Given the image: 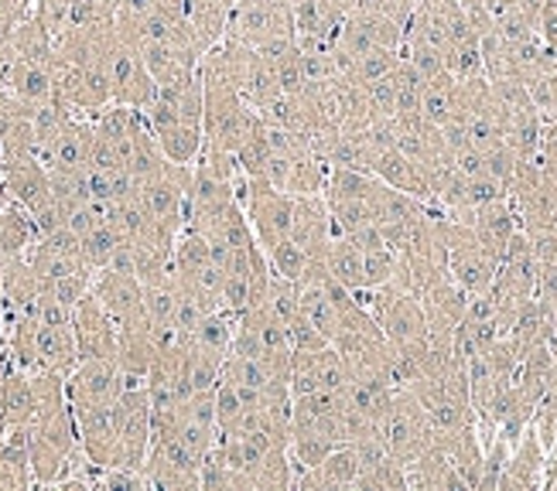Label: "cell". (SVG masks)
Segmentation results:
<instances>
[{
    "instance_id": "obj_1",
    "label": "cell",
    "mask_w": 557,
    "mask_h": 491,
    "mask_svg": "<svg viewBox=\"0 0 557 491\" xmlns=\"http://www.w3.org/2000/svg\"><path fill=\"white\" fill-rule=\"evenodd\" d=\"M359 301L370 307L376 317L380 331L397 352H410L428 345V314L424 304L414 290L397 287V284H383L376 290H362Z\"/></svg>"
},
{
    "instance_id": "obj_2",
    "label": "cell",
    "mask_w": 557,
    "mask_h": 491,
    "mask_svg": "<svg viewBox=\"0 0 557 491\" xmlns=\"http://www.w3.org/2000/svg\"><path fill=\"white\" fill-rule=\"evenodd\" d=\"M206 86V83H202ZM263 127V116L230 86H206L202 103V137L206 147L236 154L247 137Z\"/></svg>"
},
{
    "instance_id": "obj_3",
    "label": "cell",
    "mask_w": 557,
    "mask_h": 491,
    "mask_svg": "<svg viewBox=\"0 0 557 491\" xmlns=\"http://www.w3.org/2000/svg\"><path fill=\"white\" fill-rule=\"evenodd\" d=\"M380 440L404 468L410 461H418L431 444H438V433H434L431 416L414 396V389H407V386L397 389L391 410H386V416L380 420Z\"/></svg>"
},
{
    "instance_id": "obj_4",
    "label": "cell",
    "mask_w": 557,
    "mask_h": 491,
    "mask_svg": "<svg viewBox=\"0 0 557 491\" xmlns=\"http://www.w3.org/2000/svg\"><path fill=\"white\" fill-rule=\"evenodd\" d=\"M236 202L244 209L247 223L260 242V250L268 253L271 246H277L281 239L290 236V212H295V194H287L281 188H274L263 178H247L239 171L236 178Z\"/></svg>"
},
{
    "instance_id": "obj_5",
    "label": "cell",
    "mask_w": 557,
    "mask_h": 491,
    "mask_svg": "<svg viewBox=\"0 0 557 491\" xmlns=\"http://www.w3.org/2000/svg\"><path fill=\"white\" fill-rule=\"evenodd\" d=\"M445 246H448V277L462 287L469 298L493 287L499 260L475 239V232L462 218L445 215Z\"/></svg>"
},
{
    "instance_id": "obj_6",
    "label": "cell",
    "mask_w": 557,
    "mask_h": 491,
    "mask_svg": "<svg viewBox=\"0 0 557 491\" xmlns=\"http://www.w3.org/2000/svg\"><path fill=\"white\" fill-rule=\"evenodd\" d=\"M226 38L247 48H260L277 38H295L290 0H236L226 21Z\"/></svg>"
},
{
    "instance_id": "obj_7",
    "label": "cell",
    "mask_w": 557,
    "mask_h": 491,
    "mask_svg": "<svg viewBox=\"0 0 557 491\" xmlns=\"http://www.w3.org/2000/svg\"><path fill=\"white\" fill-rule=\"evenodd\" d=\"M475 28L469 11L458 0H418L404 28V45H428L445 55L448 48Z\"/></svg>"
},
{
    "instance_id": "obj_8",
    "label": "cell",
    "mask_w": 557,
    "mask_h": 491,
    "mask_svg": "<svg viewBox=\"0 0 557 491\" xmlns=\"http://www.w3.org/2000/svg\"><path fill=\"white\" fill-rule=\"evenodd\" d=\"M376 48H404V28L383 14L352 8L332 38V52H335L338 65L346 72V65H352L367 52H376Z\"/></svg>"
},
{
    "instance_id": "obj_9",
    "label": "cell",
    "mask_w": 557,
    "mask_h": 491,
    "mask_svg": "<svg viewBox=\"0 0 557 491\" xmlns=\"http://www.w3.org/2000/svg\"><path fill=\"white\" fill-rule=\"evenodd\" d=\"M202 464L206 461L191 454L175 433H154L148 461H144V475H148L151 488L161 491H199Z\"/></svg>"
},
{
    "instance_id": "obj_10",
    "label": "cell",
    "mask_w": 557,
    "mask_h": 491,
    "mask_svg": "<svg viewBox=\"0 0 557 491\" xmlns=\"http://www.w3.org/2000/svg\"><path fill=\"white\" fill-rule=\"evenodd\" d=\"M127 389V376L116 358H79L65 376V400L72 410L113 406Z\"/></svg>"
},
{
    "instance_id": "obj_11",
    "label": "cell",
    "mask_w": 557,
    "mask_h": 491,
    "mask_svg": "<svg viewBox=\"0 0 557 491\" xmlns=\"http://www.w3.org/2000/svg\"><path fill=\"white\" fill-rule=\"evenodd\" d=\"M107 72H110V96L113 103L120 106H134V110H148L158 96V83L148 72L140 59V48L124 41L116 35V41L110 45V55H107Z\"/></svg>"
},
{
    "instance_id": "obj_12",
    "label": "cell",
    "mask_w": 557,
    "mask_h": 491,
    "mask_svg": "<svg viewBox=\"0 0 557 491\" xmlns=\"http://www.w3.org/2000/svg\"><path fill=\"white\" fill-rule=\"evenodd\" d=\"M92 293L100 298L107 314L116 322L120 331L148 325V314H144V284L127 274V269H96L92 274Z\"/></svg>"
},
{
    "instance_id": "obj_13",
    "label": "cell",
    "mask_w": 557,
    "mask_h": 491,
    "mask_svg": "<svg viewBox=\"0 0 557 491\" xmlns=\"http://www.w3.org/2000/svg\"><path fill=\"white\" fill-rule=\"evenodd\" d=\"M72 335H76L79 358H116L120 328L92 293V287L72 304Z\"/></svg>"
},
{
    "instance_id": "obj_14",
    "label": "cell",
    "mask_w": 557,
    "mask_h": 491,
    "mask_svg": "<svg viewBox=\"0 0 557 491\" xmlns=\"http://www.w3.org/2000/svg\"><path fill=\"white\" fill-rule=\"evenodd\" d=\"M349 382V368L332 345L314 352H290V396L305 392H338Z\"/></svg>"
},
{
    "instance_id": "obj_15",
    "label": "cell",
    "mask_w": 557,
    "mask_h": 491,
    "mask_svg": "<svg viewBox=\"0 0 557 491\" xmlns=\"http://www.w3.org/2000/svg\"><path fill=\"white\" fill-rule=\"evenodd\" d=\"M362 475V464L352 444L332 448L314 468H301L295 475V488L301 491H356V481Z\"/></svg>"
},
{
    "instance_id": "obj_16",
    "label": "cell",
    "mask_w": 557,
    "mask_h": 491,
    "mask_svg": "<svg viewBox=\"0 0 557 491\" xmlns=\"http://www.w3.org/2000/svg\"><path fill=\"white\" fill-rule=\"evenodd\" d=\"M352 4L346 0H290L298 45H332L338 24L346 21Z\"/></svg>"
},
{
    "instance_id": "obj_17",
    "label": "cell",
    "mask_w": 557,
    "mask_h": 491,
    "mask_svg": "<svg viewBox=\"0 0 557 491\" xmlns=\"http://www.w3.org/2000/svg\"><path fill=\"white\" fill-rule=\"evenodd\" d=\"M544 461H547V451L541 444L537 430L527 427L520 433V440L513 444L510 457H506V468L499 475L496 491H534V488H544Z\"/></svg>"
},
{
    "instance_id": "obj_18",
    "label": "cell",
    "mask_w": 557,
    "mask_h": 491,
    "mask_svg": "<svg viewBox=\"0 0 557 491\" xmlns=\"http://www.w3.org/2000/svg\"><path fill=\"white\" fill-rule=\"evenodd\" d=\"M332 215L325 205V194H295V212H290V239L314 260H322L325 246L332 239Z\"/></svg>"
},
{
    "instance_id": "obj_19",
    "label": "cell",
    "mask_w": 557,
    "mask_h": 491,
    "mask_svg": "<svg viewBox=\"0 0 557 491\" xmlns=\"http://www.w3.org/2000/svg\"><path fill=\"white\" fill-rule=\"evenodd\" d=\"M451 218H462V223L475 232V239L486 246V250L499 260L506 242H510L520 229V218H517V209L510 199H496L490 205H479L472 212H462V215H451Z\"/></svg>"
},
{
    "instance_id": "obj_20",
    "label": "cell",
    "mask_w": 557,
    "mask_h": 491,
    "mask_svg": "<svg viewBox=\"0 0 557 491\" xmlns=\"http://www.w3.org/2000/svg\"><path fill=\"white\" fill-rule=\"evenodd\" d=\"M92 140H96V130H92V119L86 116H72L69 127L45 147L38 154V161L48 167V171H89V161H92Z\"/></svg>"
},
{
    "instance_id": "obj_21",
    "label": "cell",
    "mask_w": 557,
    "mask_h": 491,
    "mask_svg": "<svg viewBox=\"0 0 557 491\" xmlns=\"http://www.w3.org/2000/svg\"><path fill=\"white\" fill-rule=\"evenodd\" d=\"M0 89H8L24 106L52 103L55 100V68L11 55L4 72H0Z\"/></svg>"
},
{
    "instance_id": "obj_22",
    "label": "cell",
    "mask_w": 557,
    "mask_h": 491,
    "mask_svg": "<svg viewBox=\"0 0 557 491\" xmlns=\"http://www.w3.org/2000/svg\"><path fill=\"white\" fill-rule=\"evenodd\" d=\"M0 175H4V199L17 202L21 209L35 212L52 199V178H48V167L38 158L0 164Z\"/></svg>"
},
{
    "instance_id": "obj_23",
    "label": "cell",
    "mask_w": 557,
    "mask_h": 491,
    "mask_svg": "<svg viewBox=\"0 0 557 491\" xmlns=\"http://www.w3.org/2000/svg\"><path fill=\"white\" fill-rule=\"evenodd\" d=\"M370 175H376L383 185H391L397 191L414 194V199H421V202H431V181H428V175L400 151L397 143L380 147L376 158H373Z\"/></svg>"
},
{
    "instance_id": "obj_24",
    "label": "cell",
    "mask_w": 557,
    "mask_h": 491,
    "mask_svg": "<svg viewBox=\"0 0 557 491\" xmlns=\"http://www.w3.org/2000/svg\"><path fill=\"white\" fill-rule=\"evenodd\" d=\"M35 420V389L32 373H24L17 365L0 368V430L28 427Z\"/></svg>"
},
{
    "instance_id": "obj_25",
    "label": "cell",
    "mask_w": 557,
    "mask_h": 491,
    "mask_svg": "<svg viewBox=\"0 0 557 491\" xmlns=\"http://www.w3.org/2000/svg\"><path fill=\"white\" fill-rule=\"evenodd\" d=\"M407 488H418V491H469L442 444H431L418 461L407 464Z\"/></svg>"
},
{
    "instance_id": "obj_26",
    "label": "cell",
    "mask_w": 557,
    "mask_h": 491,
    "mask_svg": "<svg viewBox=\"0 0 557 491\" xmlns=\"http://www.w3.org/2000/svg\"><path fill=\"white\" fill-rule=\"evenodd\" d=\"M322 263H325V274L335 284H343L352 293L367 290V253H362L349 236H332L322 253Z\"/></svg>"
},
{
    "instance_id": "obj_27",
    "label": "cell",
    "mask_w": 557,
    "mask_h": 491,
    "mask_svg": "<svg viewBox=\"0 0 557 491\" xmlns=\"http://www.w3.org/2000/svg\"><path fill=\"white\" fill-rule=\"evenodd\" d=\"M79 365V349L72 325H41L38 322V368L69 376Z\"/></svg>"
},
{
    "instance_id": "obj_28",
    "label": "cell",
    "mask_w": 557,
    "mask_h": 491,
    "mask_svg": "<svg viewBox=\"0 0 557 491\" xmlns=\"http://www.w3.org/2000/svg\"><path fill=\"white\" fill-rule=\"evenodd\" d=\"M458 113H462V83L451 72H445L438 79H428L421 89V116L445 130L448 123L458 119Z\"/></svg>"
},
{
    "instance_id": "obj_29",
    "label": "cell",
    "mask_w": 557,
    "mask_h": 491,
    "mask_svg": "<svg viewBox=\"0 0 557 491\" xmlns=\"http://www.w3.org/2000/svg\"><path fill=\"white\" fill-rule=\"evenodd\" d=\"M11 55L55 68V38H52V32H48L32 11L14 24V32H11Z\"/></svg>"
},
{
    "instance_id": "obj_30",
    "label": "cell",
    "mask_w": 557,
    "mask_h": 491,
    "mask_svg": "<svg viewBox=\"0 0 557 491\" xmlns=\"http://www.w3.org/2000/svg\"><path fill=\"white\" fill-rule=\"evenodd\" d=\"M38 229L28 209H21L17 202L4 205V218H0V253L4 256H24L35 246Z\"/></svg>"
},
{
    "instance_id": "obj_31",
    "label": "cell",
    "mask_w": 557,
    "mask_h": 491,
    "mask_svg": "<svg viewBox=\"0 0 557 491\" xmlns=\"http://www.w3.org/2000/svg\"><path fill=\"white\" fill-rule=\"evenodd\" d=\"M233 331H236V317L230 311H209L202 317V325L196 328V335L188 338L191 349H199L206 355H215V358H226V352L233 349Z\"/></svg>"
},
{
    "instance_id": "obj_32",
    "label": "cell",
    "mask_w": 557,
    "mask_h": 491,
    "mask_svg": "<svg viewBox=\"0 0 557 491\" xmlns=\"http://www.w3.org/2000/svg\"><path fill=\"white\" fill-rule=\"evenodd\" d=\"M124 246H127V239L120 236V229L107 218V223H100L92 232H86V236L79 239V253H83V263L96 274V269L110 266L113 256H116L120 250H124Z\"/></svg>"
},
{
    "instance_id": "obj_33",
    "label": "cell",
    "mask_w": 557,
    "mask_h": 491,
    "mask_svg": "<svg viewBox=\"0 0 557 491\" xmlns=\"http://www.w3.org/2000/svg\"><path fill=\"white\" fill-rule=\"evenodd\" d=\"M400 59H404V48H376V52H367L352 65H346L343 76L359 83V86H370V83L383 79L386 72H394L400 65Z\"/></svg>"
},
{
    "instance_id": "obj_34",
    "label": "cell",
    "mask_w": 557,
    "mask_h": 491,
    "mask_svg": "<svg viewBox=\"0 0 557 491\" xmlns=\"http://www.w3.org/2000/svg\"><path fill=\"white\" fill-rule=\"evenodd\" d=\"M356 491H407V468L386 454L380 464H373L370 471L359 475Z\"/></svg>"
},
{
    "instance_id": "obj_35",
    "label": "cell",
    "mask_w": 557,
    "mask_h": 491,
    "mask_svg": "<svg viewBox=\"0 0 557 491\" xmlns=\"http://www.w3.org/2000/svg\"><path fill=\"white\" fill-rule=\"evenodd\" d=\"M527 92L544 116H557V62L527 83Z\"/></svg>"
},
{
    "instance_id": "obj_36",
    "label": "cell",
    "mask_w": 557,
    "mask_h": 491,
    "mask_svg": "<svg viewBox=\"0 0 557 491\" xmlns=\"http://www.w3.org/2000/svg\"><path fill=\"white\" fill-rule=\"evenodd\" d=\"M96 488H113V491H148V475L144 468H107L96 475Z\"/></svg>"
},
{
    "instance_id": "obj_37",
    "label": "cell",
    "mask_w": 557,
    "mask_h": 491,
    "mask_svg": "<svg viewBox=\"0 0 557 491\" xmlns=\"http://www.w3.org/2000/svg\"><path fill=\"white\" fill-rule=\"evenodd\" d=\"M537 35L544 41V48L550 52V59L557 62V0H544L541 14H537Z\"/></svg>"
},
{
    "instance_id": "obj_38",
    "label": "cell",
    "mask_w": 557,
    "mask_h": 491,
    "mask_svg": "<svg viewBox=\"0 0 557 491\" xmlns=\"http://www.w3.org/2000/svg\"><path fill=\"white\" fill-rule=\"evenodd\" d=\"M530 242H534V250H537V260L541 263H550L557 266V226L541 232V236H530Z\"/></svg>"
},
{
    "instance_id": "obj_39",
    "label": "cell",
    "mask_w": 557,
    "mask_h": 491,
    "mask_svg": "<svg viewBox=\"0 0 557 491\" xmlns=\"http://www.w3.org/2000/svg\"><path fill=\"white\" fill-rule=\"evenodd\" d=\"M4 331H8V311H4V298H0V349H4Z\"/></svg>"
},
{
    "instance_id": "obj_40",
    "label": "cell",
    "mask_w": 557,
    "mask_h": 491,
    "mask_svg": "<svg viewBox=\"0 0 557 491\" xmlns=\"http://www.w3.org/2000/svg\"><path fill=\"white\" fill-rule=\"evenodd\" d=\"M0 218H4V205H0Z\"/></svg>"
},
{
    "instance_id": "obj_41",
    "label": "cell",
    "mask_w": 557,
    "mask_h": 491,
    "mask_svg": "<svg viewBox=\"0 0 557 491\" xmlns=\"http://www.w3.org/2000/svg\"><path fill=\"white\" fill-rule=\"evenodd\" d=\"M346 4H352V8H356V0H346Z\"/></svg>"
}]
</instances>
